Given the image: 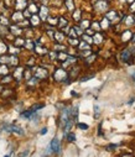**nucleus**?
<instances>
[{
    "label": "nucleus",
    "mask_w": 135,
    "mask_h": 157,
    "mask_svg": "<svg viewBox=\"0 0 135 157\" xmlns=\"http://www.w3.org/2000/svg\"><path fill=\"white\" fill-rule=\"evenodd\" d=\"M67 138H68V141H74L76 140V136H74V134H69L67 136Z\"/></svg>",
    "instance_id": "nucleus-4"
},
{
    "label": "nucleus",
    "mask_w": 135,
    "mask_h": 157,
    "mask_svg": "<svg viewBox=\"0 0 135 157\" xmlns=\"http://www.w3.org/2000/svg\"><path fill=\"white\" fill-rule=\"evenodd\" d=\"M78 126H79V129H84V130H86V129H88V126H87L86 124H79Z\"/></svg>",
    "instance_id": "nucleus-6"
},
{
    "label": "nucleus",
    "mask_w": 135,
    "mask_h": 157,
    "mask_svg": "<svg viewBox=\"0 0 135 157\" xmlns=\"http://www.w3.org/2000/svg\"><path fill=\"white\" fill-rule=\"evenodd\" d=\"M0 73H5V74H6L8 73V69H6V67H3V68H0Z\"/></svg>",
    "instance_id": "nucleus-5"
},
{
    "label": "nucleus",
    "mask_w": 135,
    "mask_h": 157,
    "mask_svg": "<svg viewBox=\"0 0 135 157\" xmlns=\"http://www.w3.org/2000/svg\"><path fill=\"white\" fill-rule=\"evenodd\" d=\"M46 132H47V129H46V128H44V129H42V131H41V134L44 135V134H46Z\"/></svg>",
    "instance_id": "nucleus-7"
},
{
    "label": "nucleus",
    "mask_w": 135,
    "mask_h": 157,
    "mask_svg": "<svg viewBox=\"0 0 135 157\" xmlns=\"http://www.w3.org/2000/svg\"><path fill=\"white\" fill-rule=\"evenodd\" d=\"M51 150L54 151V152H60L61 150V145H60V141L57 140V138H54L51 142Z\"/></svg>",
    "instance_id": "nucleus-2"
},
{
    "label": "nucleus",
    "mask_w": 135,
    "mask_h": 157,
    "mask_svg": "<svg viewBox=\"0 0 135 157\" xmlns=\"http://www.w3.org/2000/svg\"><path fill=\"white\" fill-rule=\"evenodd\" d=\"M4 129L6 131H13V132H16V134H20L22 135L24 134V131H22L21 128H19V126H15V125H5Z\"/></svg>",
    "instance_id": "nucleus-1"
},
{
    "label": "nucleus",
    "mask_w": 135,
    "mask_h": 157,
    "mask_svg": "<svg viewBox=\"0 0 135 157\" xmlns=\"http://www.w3.org/2000/svg\"><path fill=\"white\" fill-rule=\"evenodd\" d=\"M129 57H130V55H129V51H124L121 53V58L124 59V61H129Z\"/></svg>",
    "instance_id": "nucleus-3"
}]
</instances>
